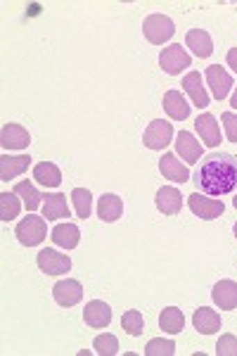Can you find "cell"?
<instances>
[{"instance_id": "f546056e", "label": "cell", "mask_w": 237, "mask_h": 356, "mask_svg": "<svg viewBox=\"0 0 237 356\" xmlns=\"http://www.w3.org/2000/svg\"><path fill=\"white\" fill-rule=\"evenodd\" d=\"M121 328L129 332L131 337L142 335V330H145V321H142V314H140V312H136V309L126 312V314H124V318H121Z\"/></svg>"}, {"instance_id": "5b68a950", "label": "cell", "mask_w": 237, "mask_h": 356, "mask_svg": "<svg viewBox=\"0 0 237 356\" xmlns=\"http://www.w3.org/2000/svg\"><path fill=\"white\" fill-rule=\"evenodd\" d=\"M159 65L166 74L176 76V74L185 72V69L193 65V57L188 55V50H185L183 45H166L159 55Z\"/></svg>"}, {"instance_id": "4dcf8cb0", "label": "cell", "mask_w": 237, "mask_h": 356, "mask_svg": "<svg viewBox=\"0 0 237 356\" xmlns=\"http://www.w3.org/2000/svg\"><path fill=\"white\" fill-rule=\"evenodd\" d=\"M92 349L100 356H114L119 354V340L114 335H109V332H105V335H97L92 340Z\"/></svg>"}, {"instance_id": "4316f807", "label": "cell", "mask_w": 237, "mask_h": 356, "mask_svg": "<svg viewBox=\"0 0 237 356\" xmlns=\"http://www.w3.org/2000/svg\"><path fill=\"white\" fill-rule=\"evenodd\" d=\"M13 193H17L22 197V202H24V207L28 211H36L38 207H43V197L45 195H40L36 188H33L31 181H22L17 183V186L13 188Z\"/></svg>"}, {"instance_id": "74e56055", "label": "cell", "mask_w": 237, "mask_h": 356, "mask_svg": "<svg viewBox=\"0 0 237 356\" xmlns=\"http://www.w3.org/2000/svg\"><path fill=\"white\" fill-rule=\"evenodd\" d=\"M233 204H235V209H237V197H235V200H233Z\"/></svg>"}, {"instance_id": "603a6c76", "label": "cell", "mask_w": 237, "mask_h": 356, "mask_svg": "<svg viewBox=\"0 0 237 356\" xmlns=\"http://www.w3.org/2000/svg\"><path fill=\"white\" fill-rule=\"evenodd\" d=\"M193 325L202 335H213V332L221 328V316L209 307H199L197 312L193 314Z\"/></svg>"}, {"instance_id": "f1b7e54d", "label": "cell", "mask_w": 237, "mask_h": 356, "mask_svg": "<svg viewBox=\"0 0 237 356\" xmlns=\"http://www.w3.org/2000/svg\"><path fill=\"white\" fill-rule=\"evenodd\" d=\"M72 202H74V211H76L79 219H88L92 211V195L85 191V188H74Z\"/></svg>"}, {"instance_id": "e0dca14e", "label": "cell", "mask_w": 237, "mask_h": 356, "mask_svg": "<svg viewBox=\"0 0 237 356\" xmlns=\"http://www.w3.org/2000/svg\"><path fill=\"white\" fill-rule=\"evenodd\" d=\"M176 152L181 154V159H185V164H197L202 159V152H204V147L199 145V140H195L193 134H188V131H181L176 138Z\"/></svg>"}, {"instance_id": "9a60e30c", "label": "cell", "mask_w": 237, "mask_h": 356, "mask_svg": "<svg viewBox=\"0 0 237 356\" xmlns=\"http://www.w3.org/2000/svg\"><path fill=\"white\" fill-rule=\"evenodd\" d=\"M185 45L190 48V53L199 60H206V57L213 55V41L209 36V31L204 29H190L188 36H185Z\"/></svg>"}, {"instance_id": "7402d4cb", "label": "cell", "mask_w": 237, "mask_h": 356, "mask_svg": "<svg viewBox=\"0 0 237 356\" xmlns=\"http://www.w3.org/2000/svg\"><path fill=\"white\" fill-rule=\"evenodd\" d=\"M124 214V200L114 193H105L97 202V216L105 223H114Z\"/></svg>"}, {"instance_id": "1f68e13d", "label": "cell", "mask_w": 237, "mask_h": 356, "mask_svg": "<svg viewBox=\"0 0 237 356\" xmlns=\"http://www.w3.org/2000/svg\"><path fill=\"white\" fill-rule=\"evenodd\" d=\"M145 354L147 356H173L176 354V342L161 340V337H157V340H149L147 347H145Z\"/></svg>"}, {"instance_id": "4fadbf2b", "label": "cell", "mask_w": 237, "mask_h": 356, "mask_svg": "<svg viewBox=\"0 0 237 356\" xmlns=\"http://www.w3.org/2000/svg\"><path fill=\"white\" fill-rule=\"evenodd\" d=\"M183 90L190 95V100H193V105L197 107V110H204V107H209V93H206L204 83H202V74L199 72L185 74Z\"/></svg>"}, {"instance_id": "836d02e7", "label": "cell", "mask_w": 237, "mask_h": 356, "mask_svg": "<svg viewBox=\"0 0 237 356\" xmlns=\"http://www.w3.org/2000/svg\"><path fill=\"white\" fill-rule=\"evenodd\" d=\"M221 122L225 129V136H228L230 143H237V114L235 112H223Z\"/></svg>"}, {"instance_id": "3957f363", "label": "cell", "mask_w": 237, "mask_h": 356, "mask_svg": "<svg viewBox=\"0 0 237 356\" xmlns=\"http://www.w3.org/2000/svg\"><path fill=\"white\" fill-rule=\"evenodd\" d=\"M142 33L152 45H161L166 41H171L173 33H176V26H173V19L166 15H149L145 22H142Z\"/></svg>"}, {"instance_id": "8d00e7d4", "label": "cell", "mask_w": 237, "mask_h": 356, "mask_svg": "<svg viewBox=\"0 0 237 356\" xmlns=\"http://www.w3.org/2000/svg\"><path fill=\"white\" fill-rule=\"evenodd\" d=\"M233 233H235V238H237V223H235V228H233Z\"/></svg>"}, {"instance_id": "d4e9b609", "label": "cell", "mask_w": 237, "mask_h": 356, "mask_svg": "<svg viewBox=\"0 0 237 356\" xmlns=\"http://www.w3.org/2000/svg\"><path fill=\"white\" fill-rule=\"evenodd\" d=\"M33 181L43 188H57L62 183V171L60 166L53 162H38L33 166Z\"/></svg>"}, {"instance_id": "5bb4252c", "label": "cell", "mask_w": 237, "mask_h": 356, "mask_svg": "<svg viewBox=\"0 0 237 356\" xmlns=\"http://www.w3.org/2000/svg\"><path fill=\"white\" fill-rule=\"evenodd\" d=\"M83 321L85 325H90V328H107L109 323H112V309H109V304L100 302V300H92L85 304L83 309Z\"/></svg>"}, {"instance_id": "8fae6325", "label": "cell", "mask_w": 237, "mask_h": 356, "mask_svg": "<svg viewBox=\"0 0 237 356\" xmlns=\"http://www.w3.org/2000/svg\"><path fill=\"white\" fill-rule=\"evenodd\" d=\"M28 143H31V136L19 124H5L3 131H0V145L5 150H24V147H28Z\"/></svg>"}, {"instance_id": "ac0fdd59", "label": "cell", "mask_w": 237, "mask_h": 356, "mask_svg": "<svg viewBox=\"0 0 237 356\" xmlns=\"http://www.w3.org/2000/svg\"><path fill=\"white\" fill-rule=\"evenodd\" d=\"M31 164V157L28 154H17V157H10V154H3L0 157V181L10 183L13 178L22 176Z\"/></svg>"}, {"instance_id": "d6a6232c", "label": "cell", "mask_w": 237, "mask_h": 356, "mask_svg": "<svg viewBox=\"0 0 237 356\" xmlns=\"http://www.w3.org/2000/svg\"><path fill=\"white\" fill-rule=\"evenodd\" d=\"M216 356H237V337H235V335H223V337H218Z\"/></svg>"}, {"instance_id": "44dd1931", "label": "cell", "mask_w": 237, "mask_h": 356, "mask_svg": "<svg viewBox=\"0 0 237 356\" xmlns=\"http://www.w3.org/2000/svg\"><path fill=\"white\" fill-rule=\"evenodd\" d=\"M50 238H53V243L57 247H62V250H74V247H79L81 243V231L76 223H57L53 228V233H50Z\"/></svg>"}, {"instance_id": "2e32d148", "label": "cell", "mask_w": 237, "mask_h": 356, "mask_svg": "<svg viewBox=\"0 0 237 356\" xmlns=\"http://www.w3.org/2000/svg\"><path fill=\"white\" fill-rule=\"evenodd\" d=\"M211 297H213V302H216L218 309H223V312H233V309H237V283L235 280H228V278L218 280L211 290Z\"/></svg>"}, {"instance_id": "d6986e66", "label": "cell", "mask_w": 237, "mask_h": 356, "mask_svg": "<svg viewBox=\"0 0 237 356\" xmlns=\"http://www.w3.org/2000/svg\"><path fill=\"white\" fill-rule=\"evenodd\" d=\"M154 202H157V209L161 211V214L176 216L178 211L183 209V195H181V191H178V188L164 186V188H161V191L157 193Z\"/></svg>"}, {"instance_id": "30bf717a", "label": "cell", "mask_w": 237, "mask_h": 356, "mask_svg": "<svg viewBox=\"0 0 237 356\" xmlns=\"http://www.w3.org/2000/svg\"><path fill=\"white\" fill-rule=\"evenodd\" d=\"M195 129H197L199 138L204 140L206 147H218L223 143V136H221V126H218V119L213 114H199L195 119Z\"/></svg>"}, {"instance_id": "7c38bea8", "label": "cell", "mask_w": 237, "mask_h": 356, "mask_svg": "<svg viewBox=\"0 0 237 356\" xmlns=\"http://www.w3.org/2000/svg\"><path fill=\"white\" fill-rule=\"evenodd\" d=\"M159 171L164 178H169L171 183H188L190 181V169L188 164H181V159L173 152H166L164 157L159 159Z\"/></svg>"}, {"instance_id": "e575fe53", "label": "cell", "mask_w": 237, "mask_h": 356, "mask_svg": "<svg viewBox=\"0 0 237 356\" xmlns=\"http://www.w3.org/2000/svg\"><path fill=\"white\" fill-rule=\"evenodd\" d=\"M225 65H230V69L237 74V48L228 50V57H225Z\"/></svg>"}, {"instance_id": "d590c367", "label": "cell", "mask_w": 237, "mask_h": 356, "mask_svg": "<svg viewBox=\"0 0 237 356\" xmlns=\"http://www.w3.org/2000/svg\"><path fill=\"white\" fill-rule=\"evenodd\" d=\"M230 105H233V110H237V88H235L233 97H230Z\"/></svg>"}, {"instance_id": "8992f818", "label": "cell", "mask_w": 237, "mask_h": 356, "mask_svg": "<svg viewBox=\"0 0 237 356\" xmlns=\"http://www.w3.org/2000/svg\"><path fill=\"white\" fill-rule=\"evenodd\" d=\"M188 207L193 209L195 216H199V219H204V221L218 219V216H223V211H225V204L221 200L204 197V195H199V193L188 195Z\"/></svg>"}, {"instance_id": "6da1fadb", "label": "cell", "mask_w": 237, "mask_h": 356, "mask_svg": "<svg viewBox=\"0 0 237 356\" xmlns=\"http://www.w3.org/2000/svg\"><path fill=\"white\" fill-rule=\"evenodd\" d=\"M195 186L211 197H223L237 188V159L228 152H213L199 162L193 176Z\"/></svg>"}, {"instance_id": "7a4b0ae2", "label": "cell", "mask_w": 237, "mask_h": 356, "mask_svg": "<svg viewBox=\"0 0 237 356\" xmlns=\"http://www.w3.org/2000/svg\"><path fill=\"white\" fill-rule=\"evenodd\" d=\"M45 221H48L45 216H33V214L24 216V219L17 223V228H15L17 240H19L24 247L40 245L45 238H48V223Z\"/></svg>"}, {"instance_id": "83f0119b", "label": "cell", "mask_w": 237, "mask_h": 356, "mask_svg": "<svg viewBox=\"0 0 237 356\" xmlns=\"http://www.w3.org/2000/svg\"><path fill=\"white\" fill-rule=\"evenodd\" d=\"M17 197H19L17 193H0V219L3 221H13L19 216L22 202Z\"/></svg>"}, {"instance_id": "ba28073f", "label": "cell", "mask_w": 237, "mask_h": 356, "mask_svg": "<svg viewBox=\"0 0 237 356\" xmlns=\"http://www.w3.org/2000/svg\"><path fill=\"white\" fill-rule=\"evenodd\" d=\"M204 79H206V83H209L211 95L216 97V100H225L230 90H233V76H230L221 65H211L206 69Z\"/></svg>"}, {"instance_id": "ffe728a7", "label": "cell", "mask_w": 237, "mask_h": 356, "mask_svg": "<svg viewBox=\"0 0 237 356\" xmlns=\"http://www.w3.org/2000/svg\"><path fill=\"white\" fill-rule=\"evenodd\" d=\"M190 105L193 102L185 100V95L181 90H166L164 93V112L169 114L176 122H183V119L190 117Z\"/></svg>"}, {"instance_id": "cb8c5ba5", "label": "cell", "mask_w": 237, "mask_h": 356, "mask_svg": "<svg viewBox=\"0 0 237 356\" xmlns=\"http://www.w3.org/2000/svg\"><path fill=\"white\" fill-rule=\"evenodd\" d=\"M43 216L48 221H60L69 216V204H67V195L62 193H50L43 197Z\"/></svg>"}, {"instance_id": "9c48e42d", "label": "cell", "mask_w": 237, "mask_h": 356, "mask_svg": "<svg viewBox=\"0 0 237 356\" xmlns=\"http://www.w3.org/2000/svg\"><path fill=\"white\" fill-rule=\"evenodd\" d=\"M53 297L60 307H76V304L83 300V285L74 278H67V280H60V283L53 288Z\"/></svg>"}, {"instance_id": "277c9868", "label": "cell", "mask_w": 237, "mask_h": 356, "mask_svg": "<svg viewBox=\"0 0 237 356\" xmlns=\"http://www.w3.org/2000/svg\"><path fill=\"white\" fill-rule=\"evenodd\" d=\"M171 140H173V126L169 122H164V119L149 122L145 134H142V145L147 150H164Z\"/></svg>"}, {"instance_id": "52a82bcc", "label": "cell", "mask_w": 237, "mask_h": 356, "mask_svg": "<svg viewBox=\"0 0 237 356\" xmlns=\"http://www.w3.org/2000/svg\"><path fill=\"white\" fill-rule=\"evenodd\" d=\"M36 261H38L40 271L48 273V275H62V273L72 271V259H69V254H60V252L50 250V247H45V250L38 252Z\"/></svg>"}, {"instance_id": "484cf974", "label": "cell", "mask_w": 237, "mask_h": 356, "mask_svg": "<svg viewBox=\"0 0 237 356\" xmlns=\"http://www.w3.org/2000/svg\"><path fill=\"white\" fill-rule=\"evenodd\" d=\"M159 325H161V330L169 332V335H178V332L185 328V316L178 307H166L159 316Z\"/></svg>"}]
</instances>
